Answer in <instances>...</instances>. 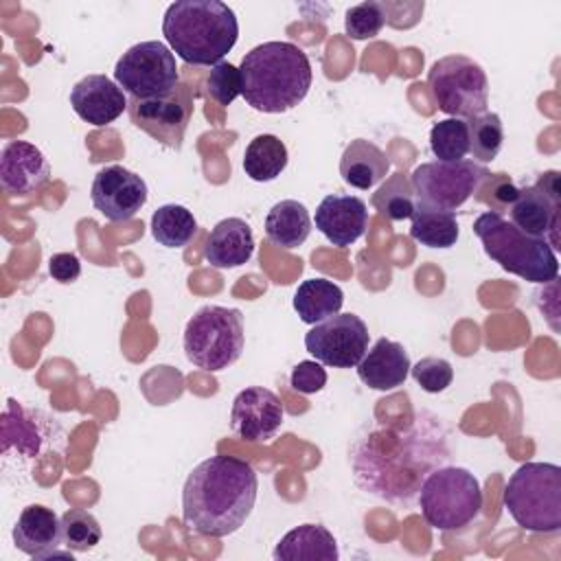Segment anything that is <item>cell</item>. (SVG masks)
Returning a JSON list of instances; mask_svg holds the SVG:
<instances>
[{
    "label": "cell",
    "mask_w": 561,
    "mask_h": 561,
    "mask_svg": "<svg viewBox=\"0 0 561 561\" xmlns=\"http://www.w3.org/2000/svg\"><path fill=\"white\" fill-rule=\"evenodd\" d=\"M427 88L436 107L451 118H473L486 112L489 79L482 66L465 55H445L427 72Z\"/></svg>",
    "instance_id": "ba28073f"
},
{
    "label": "cell",
    "mask_w": 561,
    "mask_h": 561,
    "mask_svg": "<svg viewBox=\"0 0 561 561\" xmlns=\"http://www.w3.org/2000/svg\"><path fill=\"white\" fill-rule=\"evenodd\" d=\"M48 272L59 283H75L81 276V261L72 252H57L48 259Z\"/></svg>",
    "instance_id": "74e56055"
},
{
    "label": "cell",
    "mask_w": 561,
    "mask_h": 561,
    "mask_svg": "<svg viewBox=\"0 0 561 561\" xmlns=\"http://www.w3.org/2000/svg\"><path fill=\"white\" fill-rule=\"evenodd\" d=\"M410 237L427 248H451L458 241L460 228L451 210L414 204L410 215Z\"/></svg>",
    "instance_id": "484cf974"
},
{
    "label": "cell",
    "mask_w": 561,
    "mask_h": 561,
    "mask_svg": "<svg viewBox=\"0 0 561 561\" xmlns=\"http://www.w3.org/2000/svg\"><path fill=\"white\" fill-rule=\"evenodd\" d=\"M127 112L138 129L147 131L160 145L180 151L193 114V99L186 88L178 85L173 92L162 96L129 99Z\"/></svg>",
    "instance_id": "4fadbf2b"
},
{
    "label": "cell",
    "mask_w": 561,
    "mask_h": 561,
    "mask_svg": "<svg viewBox=\"0 0 561 561\" xmlns=\"http://www.w3.org/2000/svg\"><path fill=\"white\" fill-rule=\"evenodd\" d=\"M114 79L131 99H153L173 92L180 85V70L173 50L147 39L129 46L114 66Z\"/></svg>",
    "instance_id": "9c48e42d"
},
{
    "label": "cell",
    "mask_w": 561,
    "mask_h": 561,
    "mask_svg": "<svg viewBox=\"0 0 561 561\" xmlns=\"http://www.w3.org/2000/svg\"><path fill=\"white\" fill-rule=\"evenodd\" d=\"M252 252L254 234L250 224L241 217H228L215 224L204 245L206 261L217 270L239 267L250 261Z\"/></svg>",
    "instance_id": "44dd1931"
},
{
    "label": "cell",
    "mask_w": 561,
    "mask_h": 561,
    "mask_svg": "<svg viewBox=\"0 0 561 561\" xmlns=\"http://www.w3.org/2000/svg\"><path fill=\"white\" fill-rule=\"evenodd\" d=\"M316 228L337 248L355 243L368 228L366 202L355 195H327L316 208Z\"/></svg>",
    "instance_id": "ac0fdd59"
},
{
    "label": "cell",
    "mask_w": 561,
    "mask_h": 561,
    "mask_svg": "<svg viewBox=\"0 0 561 561\" xmlns=\"http://www.w3.org/2000/svg\"><path fill=\"white\" fill-rule=\"evenodd\" d=\"M390 171V158L383 149L366 138H355L346 145L340 158L342 180L359 191H368L379 184Z\"/></svg>",
    "instance_id": "7402d4cb"
},
{
    "label": "cell",
    "mask_w": 561,
    "mask_h": 561,
    "mask_svg": "<svg viewBox=\"0 0 561 561\" xmlns=\"http://www.w3.org/2000/svg\"><path fill=\"white\" fill-rule=\"evenodd\" d=\"M473 232L482 241L486 256L500 263L502 270L539 285L557 278V252L543 239L522 232L504 215L482 213L473 221Z\"/></svg>",
    "instance_id": "277c9868"
},
{
    "label": "cell",
    "mask_w": 561,
    "mask_h": 561,
    "mask_svg": "<svg viewBox=\"0 0 561 561\" xmlns=\"http://www.w3.org/2000/svg\"><path fill=\"white\" fill-rule=\"evenodd\" d=\"M276 561H337L340 550L335 537L320 524H302L291 528L274 548Z\"/></svg>",
    "instance_id": "603a6c76"
},
{
    "label": "cell",
    "mask_w": 561,
    "mask_h": 561,
    "mask_svg": "<svg viewBox=\"0 0 561 561\" xmlns=\"http://www.w3.org/2000/svg\"><path fill=\"white\" fill-rule=\"evenodd\" d=\"M410 355L403 344L379 337L357 364V377L373 390H394L403 386L410 373Z\"/></svg>",
    "instance_id": "ffe728a7"
},
{
    "label": "cell",
    "mask_w": 561,
    "mask_h": 561,
    "mask_svg": "<svg viewBox=\"0 0 561 561\" xmlns=\"http://www.w3.org/2000/svg\"><path fill=\"white\" fill-rule=\"evenodd\" d=\"M504 508L530 533L561 530V469L552 462H524L504 486Z\"/></svg>",
    "instance_id": "5b68a950"
},
{
    "label": "cell",
    "mask_w": 561,
    "mask_h": 561,
    "mask_svg": "<svg viewBox=\"0 0 561 561\" xmlns=\"http://www.w3.org/2000/svg\"><path fill=\"white\" fill-rule=\"evenodd\" d=\"M410 373H412L414 381L425 392H432V394L443 392L454 381V368L443 357H423L414 366H410Z\"/></svg>",
    "instance_id": "d590c367"
},
{
    "label": "cell",
    "mask_w": 561,
    "mask_h": 561,
    "mask_svg": "<svg viewBox=\"0 0 561 561\" xmlns=\"http://www.w3.org/2000/svg\"><path fill=\"white\" fill-rule=\"evenodd\" d=\"M241 96L263 114H280L296 107L311 88L307 53L291 42H263L243 55Z\"/></svg>",
    "instance_id": "7a4b0ae2"
},
{
    "label": "cell",
    "mask_w": 561,
    "mask_h": 561,
    "mask_svg": "<svg viewBox=\"0 0 561 561\" xmlns=\"http://www.w3.org/2000/svg\"><path fill=\"white\" fill-rule=\"evenodd\" d=\"M511 224L522 232L543 239L554 252L559 245V219H561V186L559 173L546 171L530 186L519 188L517 199L508 208Z\"/></svg>",
    "instance_id": "7c38bea8"
},
{
    "label": "cell",
    "mask_w": 561,
    "mask_h": 561,
    "mask_svg": "<svg viewBox=\"0 0 561 561\" xmlns=\"http://www.w3.org/2000/svg\"><path fill=\"white\" fill-rule=\"evenodd\" d=\"M311 232V217L298 199L276 202L265 217V237L285 250L300 248Z\"/></svg>",
    "instance_id": "cb8c5ba5"
},
{
    "label": "cell",
    "mask_w": 561,
    "mask_h": 561,
    "mask_svg": "<svg viewBox=\"0 0 561 561\" xmlns=\"http://www.w3.org/2000/svg\"><path fill=\"white\" fill-rule=\"evenodd\" d=\"M283 425V403L276 392L263 386L241 390L230 408L232 432L248 443H265Z\"/></svg>",
    "instance_id": "9a60e30c"
},
{
    "label": "cell",
    "mask_w": 561,
    "mask_h": 561,
    "mask_svg": "<svg viewBox=\"0 0 561 561\" xmlns=\"http://www.w3.org/2000/svg\"><path fill=\"white\" fill-rule=\"evenodd\" d=\"M375 208L390 221H401L410 219L414 210V191L410 180L403 178V173L392 175L375 195H373Z\"/></svg>",
    "instance_id": "4dcf8cb0"
},
{
    "label": "cell",
    "mask_w": 561,
    "mask_h": 561,
    "mask_svg": "<svg viewBox=\"0 0 561 561\" xmlns=\"http://www.w3.org/2000/svg\"><path fill=\"white\" fill-rule=\"evenodd\" d=\"M287 147L274 134L254 136L243 153V171L254 182L276 180L287 167Z\"/></svg>",
    "instance_id": "4316f807"
},
{
    "label": "cell",
    "mask_w": 561,
    "mask_h": 561,
    "mask_svg": "<svg viewBox=\"0 0 561 561\" xmlns=\"http://www.w3.org/2000/svg\"><path fill=\"white\" fill-rule=\"evenodd\" d=\"M344 305V291L340 285L327 278H307L294 294V309L305 324H318L335 313Z\"/></svg>",
    "instance_id": "d4e9b609"
},
{
    "label": "cell",
    "mask_w": 561,
    "mask_h": 561,
    "mask_svg": "<svg viewBox=\"0 0 561 561\" xmlns=\"http://www.w3.org/2000/svg\"><path fill=\"white\" fill-rule=\"evenodd\" d=\"M259 478L250 462L237 456H210L188 473L182 489L184 526L204 537H226L250 517Z\"/></svg>",
    "instance_id": "6da1fadb"
},
{
    "label": "cell",
    "mask_w": 561,
    "mask_h": 561,
    "mask_svg": "<svg viewBox=\"0 0 561 561\" xmlns=\"http://www.w3.org/2000/svg\"><path fill=\"white\" fill-rule=\"evenodd\" d=\"M368 327L355 313H335L305 333L307 351L322 366L353 368L368 351Z\"/></svg>",
    "instance_id": "8fae6325"
},
{
    "label": "cell",
    "mask_w": 561,
    "mask_h": 561,
    "mask_svg": "<svg viewBox=\"0 0 561 561\" xmlns=\"http://www.w3.org/2000/svg\"><path fill=\"white\" fill-rule=\"evenodd\" d=\"M197 232V221L186 206L164 204L151 215V234L164 248H182Z\"/></svg>",
    "instance_id": "83f0119b"
},
{
    "label": "cell",
    "mask_w": 561,
    "mask_h": 561,
    "mask_svg": "<svg viewBox=\"0 0 561 561\" xmlns=\"http://www.w3.org/2000/svg\"><path fill=\"white\" fill-rule=\"evenodd\" d=\"M50 180L48 158L26 140H11L0 153V184L9 195H31Z\"/></svg>",
    "instance_id": "e0dca14e"
},
{
    "label": "cell",
    "mask_w": 561,
    "mask_h": 561,
    "mask_svg": "<svg viewBox=\"0 0 561 561\" xmlns=\"http://www.w3.org/2000/svg\"><path fill=\"white\" fill-rule=\"evenodd\" d=\"M486 173L482 164L467 158L456 162L434 160L419 164L410 175V184L419 204L454 213L478 191Z\"/></svg>",
    "instance_id": "30bf717a"
},
{
    "label": "cell",
    "mask_w": 561,
    "mask_h": 561,
    "mask_svg": "<svg viewBox=\"0 0 561 561\" xmlns=\"http://www.w3.org/2000/svg\"><path fill=\"white\" fill-rule=\"evenodd\" d=\"M13 543L24 554L35 559H48L64 543L61 517L44 504H28L18 515L13 526Z\"/></svg>",
    "instance_id": "d6986e66"
},
{
    "label": "cell",
    "mask_w": 561,
    "mask_h": 561,
    "mask_svg": "<svg viewBox=\"0 0 561 561\" xmlns=\"http://www.w3.org/2000/svg\"><path fill=\"white\" fill-rule=\"evenodd\" d=\"M206 92L219 105H230L241 94V72L230 61H219L210 66L206 75Z\"/></svg>",
    "instance_id": "e575fe53"
},
{
    "label": "cell",
    "mask_w": 561,
    "mask_h": 561,
    "mask_svg": "<svg viewBox=\"0 0 561 561\" xmlns=\"http://www.w3.org/2000/svg\"><path fill=\"white\" fill-rule=\"evenodd\" d=\"M147 197L149 191L145 180L121 164L103 167L94 175L90 191L94 208L110 221H127L136 217L147 204Z\"/></svg>",
    "instance_id": "5bb4252c"
},
{
    "label": "cell",
    "mask_w": 561,
    "mask_h": 561,
    "mask_svg": "<svg viewBox=\"0 0 561 561\" xmlns=\"http://www.w3.org/2000/svg\"><path fill=\"white\" fill-rule=\"evenodd\" d=\"M64 546L72 552H88L101 541V524L96 517L81 508H70L61 515Z\"/></svg>",
    "instance_id": "1f68e13d"
},
{
    "label": "cell",
    "mask_w": 561,
    "mask_h": 561,
    "mask_svg": "<svg viewBox=\"0 0 561 561\" xmlns=\"http://www.w3.org/2000/svg\"><path fill=\"white\" fill-rule=\"evenodd\" d=\"M430 149L443 162L462 160L469 153V127L462 118H445L430 129Z\"/></svg>",
    "instance_id": "f546056e"
},
{
    "label": "cell",
    "mask_w": 561,
    "mask_h": 561,
    "mask_svg": "<svg viewBox=\"0 0 561 561\" xmlns=\"http://www.w3.org/2000/svg\"><path fill=\"white\" fill-rule=\"evenodd\" d=\"M289 383H291L294 390H298L302 394L320 392L324 388V383H327V370H324V366L320 362H313V359L298 362L291 368Z\"/></svg>",
    "instance_id": "8d00e7d4"
},
{
    "label": "cell",
    "mask_w": 561,
    "mask_h": 561,
    "mask_svg": "<svg viewBox=\"0 0 561 561\" xmlns=\"http://www.w3.org/2000/svg\"><path fill=\"white\" fill-rule=\"evenodd\" d=\"M478 202L486 204L491 213L502 215L519 195V186L506 173H486L473 193Z\"/></svg>",
    "instance_id": "836d02e7"
},
{
    "label": "cell",
    "mask_w": 561,
    "mask_h": 561,
    "mask_svg": "<svg viewBox=\"0 0 561 561\" xmlns=\"http://www.w3.org/2000/svg\"><path fill=\"white\" fill-rule=\"evenodd\" d=\"M162 35L184 64L215 66L234 48L239 22L219 0H175L164 11Z\"/></svg>",
    "instance_id": "3957f363"
},
{
    "label": "cell",
    "mask_w": 561,
    "mask_h": 561,
    "mask_svg": "<svg viewBox=\"0 0 561 561\" xmlns=\"http://www.w3.org/2000/svg\"><path fill=\"white\" fill-rule=\"evenodd\" d=\"M484 497L478 478L462 467L434 469L419 489L423 519L445 533L469 526L482 511Z\"/></svg>",
    "instance_id": "52a82bcc"
},
{
    "label": "cell",
    "mask_w": 561,
    "mask_h": 561,
    "mask_svg": "<svg viewBox=\"0 0 561 561\" xmlns=\"http://www.w3.org/2000/svg\"><path fill=\"white\" fill-rule=\"evenodd\" d=\"M129 99L123 88L105 75H88L70 90V105L75 114L94 125L105 127L127 110Z\"/></svg>",
    "instance_id": "2e32d148"
},
{
    "label": "cell",
    "mask_w": 561,
    "mask_h": 561,
    "mask_svg": "<svg viewBox=\"0 0 561 561\" xmlns=\"http://www.w3.org/2000/svg\"><path fill=\"white\" fill-rule=\"evenodd\" d=\"M386 24V4L383 2H359L351 7L344 15V31L351 39H370L377 37Z\"/></svg>",
    "instance_id": "d6a6232c"
},
{
    "label": "cell",
    "mask_w": 561,
    "mask_h": 561,
    "mask_svg": "<svg viewBox=\"0 0 561 561\" xmlns=\"http://www.w3.org/2000/svg\"><path fill=\"white\" fill-rule=\"evenodd\" d=\"M469 127V153L473 162L484 164L497 158L502 142H504V127L502 118L493 112H484L467 121Z\"/></svg>",
    "instance_id": "f1b7e54d"
},
{
    "label": "cell",
    "mask_w": 561,
    "mask_h": 561,
    "mask_svg": "<svg viewBox=\"0 0 561 561\" xmlns=\"http://www.w3.org/2000/svg\"><path fill=\"white\" fill-rule=\"evenodd\" d=\"M182 342L193 366L219 373L232 366L243 353V316L234 307L204 305L186 322Z\"/></svg>",
    "instance_id": "8992f818"
}]
</instances>
